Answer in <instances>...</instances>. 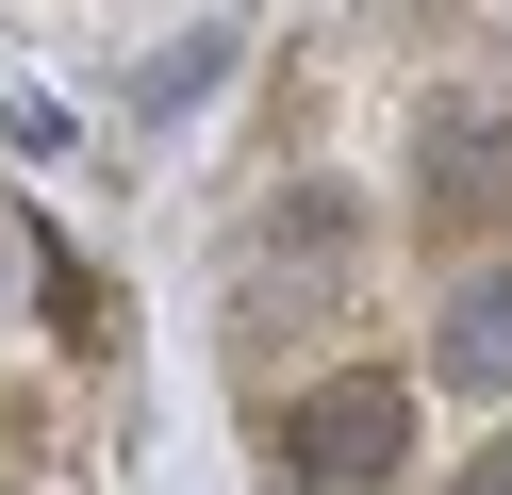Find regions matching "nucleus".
<instances>
[{
  "instance_id": "f257e3e1",
  "label": "nucleus",
  "mask_w": 512,
  "mask_h": 495,
  "mask_svg": "<svg viewBox=\"0 0 512 495\" xmlns=\"http://www.w3.org/2000/svg\"><path fill=\"white\" fill-rule=\"evenodd\" d=\"M265 462L298 495H380V479H413V380L397 363H331V380H298L265 413Z\"/></svg>"
},
{
  "instance_id": "f03ea898",
  "label": "nucleus",
  "mask_w": 512,
  "mask_h": 495,
  "mask_svg": "<svg viewBox=\"0 0 512 495\" xmlns=\"http://www.w3.org/2000/svg\"><path fill=\"white\" fill-rule=\"evenodd\" d=\"M347 264H364V198H347V182H298V198H281V215H248L232 231V297H347Z\"/></svg>"
},
{
  "instance_id": "7ed1b4c3",
  "label": "nucleus",
  "mask_w": 512,
  "mask_h": 495,
  "mask_svg": "<svg viewBox=\"0 0 512 495\" xmlns=\"http://www.w3.org/2000/svg\"><path fill=\"white\" fill-rule=\"evenodd\" d=\"M413 182H430L446 231H496L512 215V116L496 99H430V116H413Z\"/></svg>"
},
{
  "instance_id": "20e7f679",
  "label": "nucleus",
  "mask_w": 512,
  "mask_h": 495,
  "mask_svg": "<svg viewBox=\"0 0 512 495\" xmlns=\"http://www.w3.org/2000/svg\"><path fill=\"white\" fill-rule=\"evenodd\" d=\"M430 380L446 396H512V264H463L430 297Z\"/></svg>"
},
{
  "instance_id": "39448f33",
  "label": "nucleus",
  "mask_w": 512,
  "mask_h": 495,
  "mask_svg": "<svg viewBox=\"0 0 512 495\" xmlns=\"http://www.w3.org/2000/svg\"><path fill=\"white\" fill-rule=\"evenodd\" d=\"M215 83H232V33H166V50L133 66V99H149V116H199Z\"/></svg>"
},
{
  "instance_id": "423d86ee",
  "label": "nucleus",
  "mask_w": 512,
  "mask_h": 495,
  "mask_svg": "<svg viewBox=\"0 0 512 495\" xmlns=\"http://www.w3.org/2000/svg\"><path fill=\"white\" fill-rule=\"evenodd\" d=\"M446 495H512V446H479V462H463V479H446Z\"/></svg>"
},
{
  "instance_id": "0eeeda50",
  "label": "nucleus",
  "mask_w": 512,
  "mask_h": 495,
  "mask_svg": "<svg viewBox=\"0 0 512 495\" xmlns=\"http://www.w3.org/2000/svg\"><path fill=\"white\" fill-rule=\"evenodd\" d=\"M0 495H17V413H0Z\"/></svg>"
}]
</instances>
